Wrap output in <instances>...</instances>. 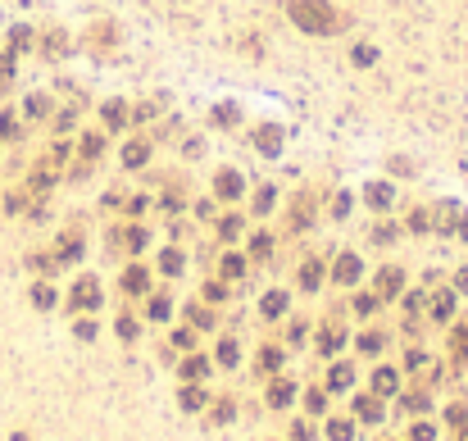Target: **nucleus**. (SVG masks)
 Masks as SVG:
<instances>
[{
    "label": "nucleus",
    "mask_w": 468,
    "mask_h": 441,
    "mask_svg": "<svg viewBox=\"0 0 468 441\" xmlns=\"http://www.w3.org/2000/svg\"><path fill=\"white\" fill-rule=\"evenodd\" d=\"M459 237H468V214H459Z\"/></svg>",
    "instance_id": "obj_54"
},
{
    "label": "nucleus",
    "mask_w": 468,
    "mask_h": 441,
    "mask_svg": "<svg viewBox=\"0 0 468 441\" xmlns=\"http://www.w3.org/2000/svg\"><path fill=\"white\" fill-rule=\"evenodd\" d=\"M246 273V255H223V277H241Z\"/></svg>",
    "instance_id": "obj_29"
},
{
    "label": "nucleus",
    "mask_w": 468,
    "mask_h": 441,
    "mask_svg": "<svg viewBox=\"0 0 468 441\" xmlns=\"http://www.w3.org/2000/svg\"><path fill=\"white\" fill-rule=\"evenodd\" d=\"M355 309H360V314H373V309H378V300H373V296H360V300H355Z\"/></svg>",
    "instance_id": "obj_51"
},
{
    "label": "nucleus",
    "mask_w": 468,
    "mask_h": 441,
    "mask_svg": "<svg viewBox=\"0 0 468 441\" xmlns=\"http://www.w3.org/2000/svg\"><path fill=\"white\" fill-rule=\"evenodd\" d=\"M260 314L264 319H282L286 314V291H269V296L260 300Z\"/></svg>",
    "instance_id": "obj_15"
},
{
    "label": "nucleus",
    "mask_w": 468,
    "mask_h": 441,
    "mask_svg": "<svg viewBox=\"0 0 468 441\" xmlns=\"http://www.w3.org/2000/svg\"><path fill=\"white\" fill-rule=\"evenodd\" d=\"M269 251H273V237H269V232H255V237H251V255H255V259H269Z\"/></svg>",
    "instance_id": "obj_27"
},
{
    "label": "nucleus",
    "mask_w": 468,
    "mask_h": 441,
    "mask_svg": "<svg viewBox=\"0 0 468 441\" xmlns=\"http://www.w3.org/2000/svg\"><path fill=\"white\" fill-rule=\"evenodd\" d=\"M205 300H228V287H223V282H205Z\"/></svg>",
    "instance_id": "obj_45"
},
{
    "label": "nucleus",
    "mask_w": 468,
    "mask_h": 441,
    "mask_svg": "<svg viewBox=\"0 0 468 441\" xmlns=\"http://www.w3.org/2000/svg\"><path fill=\"white\" fill-rule=\"evenodd\" d=\"M182 264H186L182 251H164L159 255V268H164V273H182Z\"/></svg>",
    "instance_id": "obj_25"
},
{
    "label": "nucleus",
    "mask_w": 468,
    "mask_h": 441,
    "mask_svg": "<svg viewBox=\"0 0 468 441\" xmlns=\"http://www.w3.org/2000/svg\"><path fill=\"white\" fill-rule=\"evenodd\" d=\"M341 342H346V332H337V328H327L323 337H318V355H337V351H341Z\"/></svg>",
    "instance_id": "obj_20"
},
{
    "label": "nucleus",
    "mask_w": 468,
    "mask_h": 441,
    "mask_svg": "<svg viewBox=\"0 0 468 441\" xmlns=\"http://www.w3.org/2000/svg\"><path fill=\"white\" fill-rule=\"evenodd\" d=\"M273 200H277V196H273V187H264L260 196H255V214H269V210H273Z\"/></svg>",
    "instance_id": "obj_41"
},
{
    "label": "nucleus",
    "mask_w": 468,
    "mask_h": 441,
    "mask_svg": "<svg viewBox=\"0 0 468 441\" xmlns=\"http://www.w3.org/2000/svg\"><path fill=\"white\" fill-rule=\"evenodd\" d=\"M177 400H182L186 414H196V409H205V405H209V391H205V386H196V382H186L182 391H177Z\"/></svg>",
    "instance_id": "obj_6"
},
{
    "label": "nucleus",
    "mask_w": 468,
    "mask_h": 441,
    "mask_svg": "<svg viewBox=\"0 0 468 441\" xmlns=\"http://www.w3.org/2000/svg\"><path fill=\"white\" fill-rule=\"evenodd\" d=\"M404 364H409V369H423V364H427V355H423V351H409V360H404Z\"/></svg>",
    "instance_id": "obj_52"
},
{
    "label": "nucleus",
    "mask_w": 468,
    "mask_h": 441,
    "mask_svg": "<svg viewBox=\"0 0 468 441\" xmlns=\"http://www.w3.org/2000/svg\"><path fill=\"white\" fill-rule=\"evenodd\" d=\"M350 59H355V64H373V59H378V50H373V46H355V50H350Z\"/></svg>",
    "instance_id": "obj_42"
},
{
    "label": "nucleus",
    "mask_w": 468,
    "mask_h": 441,
    "mask_svg": "<svg viewBox=\"0 0 468 441\" xmlns=\"http://www.w3.org/2000/svg\"><path fill=\"white\" fill-rule=\"evenodd\" d=\"M46 110H50V100H46V96H28V114H32V119H41Z\"/></svg>",
    "instance_id": "obj_43"
},
{
    "label": "nucleus",
    "mask_w": 468,
    "mask_h": 441,
    "mask_svg": "<svg viewBox=\"0 0 468 441\" xmlns=\"http://www.w3.org/2000/svg\"><path fill=\"white\" fill-rule=\"evenodd\" d=\"M10 41H14V50H28V46H32V28H14Z\"/></svg>",
    "instance_id": "obj_38"
},
{
    "label": "nucleus",
    "mask_w": 468,
    "mask_h": 441,
    "mask_svg": "<svg viewBox=\"0 0 468 441\" xmlns=\"http://www.w3.org/2000/svg\"><path fill=\"white\" fill-rule=\"evenodd\" d=\"M77 255H82V237H77V232H73L68 242H59V259H64V264H73Z\"/></svg>",
    "instance_id": "obj_26"
},
{
    "label": "nucleus",
    "mask_w": 468,
    "mask_h": 441,
    "mask_svg": "<svg viewBox=\"0 0 468 441\" xmlns=\"http://www.w3.org/2000/svg\"><path fill=\"white\" fill-rule=\"evenodd\" d=\"M277 364H282V346H264L260 351V369L264 373H277Z\"/></svg>",
    "instance_id": "obj_23"
},
{
    "label": "nucleus",
    "mask_w": 468,
    "mask_h": 441,
    "mask_svg": "<svg viewBox=\"0 0 468 441\" xmlns=\"http://www.w3.org/2000/svg\"><path fill=\"white\" fill-rule=\"evenodd\" d=\"M168 314H173V305H168L164 296H155V300H150V319H155V323H164Z\"/></svg>",
    "instance_id": "obj_34"
},
{
    "label": "nucleus",
    "mask_w": 468,
    "mask_h": 441,
    "mask_svg": "<svg viewBox=\"0 0 468 441\" xmlns=\"http://www.w3.org/2000/svg\"><path fill=\"white\" fill-rule=\"evenodd\" d=\"M168 342H173V346H177V351H186V346H191V328H177V332H173V337H168Z\"/></svg>",
    "instance_id": "obj_48"
},
{
    "label": "nucleus",
    "mask_w": 468,
    "mask_h": 441,
    "mask_svg": "<svg viewBox=\"0 0 468 441\" xmlns=\"http://www.w3.org/2000/svg\"><path fill=\"white\" fill-rule=\"evenodd\" d=\"M355 386V369L350 364H332L327 369V391H350Z\"/></svg>",
    "instance_id": "obj_8"
},
{
    "label": "nucleus",
    "mask_w": 468,
    "mask_h": 441,
    "mask_svg": "<svg viewBox=\"0 0 468 441\" xmlns=\"http://www.w3.org/2000/svg\"><path fill=\"white\" fill-rule=\"evenodd\" d=\"M360 273H364V264L355 259V255H341V259H337V282H341V287L360 282Z\"/></svg>",
    "instance_id": "obj_12"
},
{
    "label": "nucleus",
    "mask_w": 468,
    "mask_h": 441,
    "mask_svg": "<svg viewBox=\"0 0 468 441\" xmlns=\"http://www.w3.org/2000/svg\"><path fill=\"white\" fill-rule=\"evenodd\" d=\"M77 337H82V342H91V337H96V323H91V319H77Z\"/></svg>",
    "instance_id": "obj_47"
},
{
    "label": "nucleus",
    "mask_w": 468,
    "mask_h": 441,
    "mask_svg": "<svg viewBox=\"0 0 468 441\" xmlns=\"http://www.w3.org/2000/svg\"><path fill=\"white\" fill-rule=\"evenodd\" d=\"M291 400H295V382H291V378H273V382H269V405L273 409H286Z\"/></svg>",
    "instance_id": "obj_5"
},
{
    "label": "nucleus",
    "mask_w": 468,
    "mask_h": 441,
    "mask_svg": "<svg viewBox=\"0 0 468 441\" xmlns=\"http://www.w3.org/2000/svg\"><path fill=\"white\" fill-rule=\"evenodd\" d=\"M355 346H360L364 355H378V351H382V337H378V332H364V337H360Z\"/></svg>",
    "instance_id": "obj_36"
},
{
    "label": "nucleus",
    "mask_w": 468,
    "mask_h": 441,
    "mask_svg": "<svg viewBox=\"0 0 468 441\" xmlns=\"http://www.w3.org/2000/svg\"><path fill=\"white\" fill-rule=\"evenodd\" d=\"M73 309H96L100 305V277H77V287H73V300H68Z\"/></svg>",
    "instance_id": "obj_2"
},
{
    "label": "nucleus",
    "mask_w": 468,
    "mask_h": 441,
    "mask_svg": "<svg viewBox=\"0 0 468 441\" xmlns=\"http://www.w3.org/2000/svg\"><path fill=\"white\" fill-rule=\"evenodd\" d=\"M100 114H105L109 128H123V119H128V105H123V100H105V110H100Z\"/></svg>",
    "instance_id": "obj_21"
},
{
    "label": "nucleus",
    "mask_w": 468,
    "mask_h": 441,
    "mask_svg": "<svg viewBox=\"0 0 468 441\" xmlns=\"http://www.w3.org/2000/svg\"><path fill=\"white\" fill-rule=\"evenodd\" d=\"M255 146H260V155H277L282 150V128L277 123H260L255 128Z\"/></svg>",
    "instance_id": "obj_3"
},
{
    "label": "nucleus",
    "mask_w": 468,
    "mask_h": 441,
    "mask_svg": "<svg viewBox=\"0 0 468 441\" xmlns=\"http://www.w3.org/2000/svg\"><path fill=\"white\" fill-rule=\"evenodd\" d=\"M409 441H436V428L432 423H414V428H409Z\"/></svg>",
    "instance_id": "obj_37"
},
{
    "label": "nucleus",
    "mask_w": 468,
    "mask_h": 441,
    "mask_svg": "<svg viewBox=\"0 0 468 441\" xmlns=\"http://www.w3.org/2000/svg\"><path fill=\"white\" fill-rule=\"evenodd\" d=\"M214 123H218V128H232V123H237V105H218Z\"/></svg>",
    "instance_id": "obj_32"
},
{
    "label": "nucleus",
    "mask_w": 468,
    "mask_h": 441,
    "mask_svg": "<svg viewBox=\"0 0 468 441\" xmlns=\"http://www.w3.org/2000/svg\"><path fill=\"white\" fill-rule=\"evenodd\" d=\"M327 441H355V423L350 419H332L327 423Z\"/></svg>",
    "instance_id": "obj_19"
},
{
    "label": "nucleus",
    "mask_w": 468,
    "mask_h": 441,
    "mask_svg": "<svg viewBox=\"0 0 468 441\" xmlns=\"http://www.w3.org/2000/svg\"><path fill=\"white\" fill-rule=\"evenodd\" d=\"M450 351H455V360H468V323H464V328H455V337H450Z\"/></svg>",
    "instance_id": "obj_28"
},
{
    "label": "nucleus",
    "mask_w": 468,
    "mask_h": 441,
    "mask_svg": "<svg viewBox=\"0 0 468 441\" xmlns=\"http://www.w3.org/2000/svg\"><path fill=\"white\" fill-rule=\"evenodd\" d=\"M455 282H459V291H468V268H459V277H455Z\"/></svg>",
    "instance_id": "obj_53"
},
{
    "label": "nucleus",
    "mask_w": 468,
    "mask_h": 441,
    "mask_svg": "<svg viewBox=\"0 0 468 441\" xmlns=\"http://www.w3.org/2000/svg\"><path fill=\"white\" fill-rule=\"evenodd\" d=\"M373 391H378V396H396V391H400V373H396V369H378V373H373Z\"/></svg>",
    "instance_id": "obj_11"
},
{
    "label": "nucleus",
    "mask_w": 468,
    "mask_h": 441,
    "mask_svg": "<svg viewBox=\"0 0 468 441\" xmlns=\"http://www.w3.org/2000/svg\"><path fill=\"white\" fill-rule=\"evenodd\" d=\"M427 314H432L436 323H446L450 314H455V291H436V296H432V305H427Z\"/></svg>",
    "instance_id": "obj_10"
},
{
    "label": "nucleus",
    "mask_w": 468,
    "mask_h": 441,
    "mask_svg": "<svg viewBox=\"0 0 468 441\" xmlns=\"http://www.w3.org/2000/svg\"><path fill=\"white\" fill-rule=\"evenodd\" d=\"M391 200H396L391 182H369V205L373 210H391Z\"/></svg>",
    "instance_id": "obj_13"
},
{
    "label": "nucleus",
    "mask_w": 468,
    "mask_h": 441,
    "mask_svg": "<svg viewBox=\"0 0 468 441\" xmlns=\"http://www.w3.org/2000/svg\"><path fill=\"white\" fill-rule=\"evenodd\" d=\"M309 437H314V428H309V423H295V428H291V441H309Z\"/></svg>",
    "instance_id": "obj_49"
},
{
    "label": "nucleus",
    "mask_w": 468,
    "mask_h": 441,
    "mask_svg": "<svg viewBox=\"0 0 468 441\" xmlns=\"http://www.w3.org/2000/svg\"><path fill=\"white\" fill-rule=\"evenodd\" d=\"M191 328H214V314L205 305H191Z\"/></svg>",
    "instance_id": "obj_31"
},
{
    "label": "nucleus",
    "mask_w": 468,
    "mask_h": 441,
    "mask_svg": "<svg viewBox=\"0 0 468 441\" xmlns=\"http://www.w3.org/2000/svg\"><path fill=\"white\" fill-rule=\"evenodd\" d=\"M427 405H432V400H427V391H409V396H404V409H414V414H423Z\"/></svg>",
    "instance_id": "obj_35"
},
{
    "label": "nucleus",
    "mask_w": 468,
    "mask_h": 441,
    "mask_svg": "<svg viewBox=\"0 0 468 441\" xmlns=\"http://www.w3.org/2000/svg\"><path fill=\"white\" fill-rule=\"evenodd\" d=\"M177 378H182V382H200V378H209V355H186L182 364H177Z\"/></svg>",
    "instance_id": "obj_4"
},
{
    "label": "nucleus",
    "mask_w": 468,
    "mask_h": 441,
    "mask_svg": "<svg viewBox=\"0 0 468 441\" xmlns=\"http://www.w3.org/2000/svg\"><path fill=\"white\" fill-rule=\"evenodd\" d=\"M128 242H132V251H142V246L150 242V232H146V228H132V232H128Z\"/></svg>",
    "instance_id": "obj_46"
},
{
    "label": "nucleus",
    "mask_w": 468,
    "mask_h": 441,
    "mask_svg": "<svg viewBox=\"0 0 468 441\" xmlns=\"http://www.w3.org/2000/svg\"><path fill=\"white\" fill-rule=\"evenodd\" d=\"M146 287H150V273H146V268H128V273H123V291L146 296Z\"/></svg>",
    "instance_id": "obj_16"
},
{
    "label": "nucleus",
    "mask_w": 468,
    "mask_h": 441,
    "mask_svg": "<svg viewBox=\"0 0 468 441\" xmlns=\"http://www.w3.org/2000/svg\"><path fill=\"white\" fill-rule=\"evenodd\" d=\"M286 14H291L305 32H337L341 28V14L332 10V5H323V0H291Z\"/></svg>",
    "instance_id": "obj_1"
},
{
    "label": "nucleus",
    "mask_w": 468,
    "mask_h": 441,
    "mask_svg": "<svg viewBox=\"0 0 468 441\" xmlns=\"http://www.w3.org/2000/svg\"><path fill=\"white\" fill-rule=\"evenodd\" d=\"M332 214H337V219H341V214H350V196H337V200H332Z\"/></svg>",
    "instance_id": "obj_50"
},
{
    "label": "nucleus",
    "mask_w": 468,
    "mask_h": 441,
    "mask_svg": "<svg viewBox=\"0 0 468 441\" xmlns=\"http://www.w3.org/2000/svg\"><path fill=\"white\" fill-rule=\"evenodd\" d=\"M214 187H218V196L237 200L241 191H246V182H241V173H237V168H223V173H218V182H214Z\"/></svg>",
    "instance_id": "obj_7"
},
{
    "label": "nucleus",
    "mask_w": 468,
    "mask_h": 441,
    "mask_svg": "<svg viewBox=\"0 0 468 441\" xmlns=\"http://www.w3.org/2000/svg\"><path fill=\"white\" fill-rule=\"evenodd\" d=\"M237 232H241V219H237V214H228V219L218 223V237H237Z\"/></svg>",
    "instance_id": "obj_44"
},
{
    "label": "nucleus",
    "mask_w": 468,
    "mask_h": 441,
    "mask_svg": "<svg viewBox=\"0 0 468 441\" xmlns=\"http://www.w3.org/2000/svg\"><path fill=\"white\" fill-rule=\"evenodd\" d=\"M123 159H128L132 168H137V164H146V159H150V146H146V141H128V150H123Z\"/></svg>",
    "instance_id": "obj_24"
},
{
    "label": "nucleus",
    "mask_w": 468,
    "mask_h": 441,
    "mask_svg": "<svg viewBox=\"0 0 468 441\" xmlns=\"http://www.w3.org/2000/svg\"><path fill=\"white\" fill-rule=\"evenodd\" d=\"M355 419L382 423V400H378V396H355Z\"/></svg>",
    "instance_id": "obj_9"
},
{
    "label": "nucleus",
    "mask_w": 468,
    "mask_h": 441,
    "mask_svg": "<svg viewBox=\"0 0 468 441\" xmlns=\"http://www.w3.org/2000/svg\"><path fill=\"white\" fill-rule=\"evenodd\" d=\"M237 360H241V346L232 342V337H223V342H218V364H223V369H232Z\"/></svg>",
    "instance_id": "obj_22"
},
{
    "label": "nucleus",
    "mask_w": 468,
    "mask_h": 441,
    "mask_svg": "<svg viewBox=\"0 0 468 441\" xmlns=\"http://www.w3.org/2000/svg\"><path fill=\"white\" fill-rule=\"evenodd\" d=\"M318 282H323V264H318V259H305V264H300V287L318 291Z\"/></svg>",
    "instance_id": "obj_18"
},
{
    "label": "nucleus",
    "mask_w": 468,
    "mask_h": 441,
    "mask_svg": "<svg viewBox=\"0 0 468 441\" xmlns=\"http://www.w3.org/2000/svg\"><path fill=\"white\" fill-rule=\"evenodd\" d=\"M378 287H382V296H400L404 273H400V268H382V273H378Z\"/></svg>",
    "instance_id": "obj_17"
},
{
    "label": "nucleus",
    "mask_w": 468,
    "mask_h": 441,
    "mask_svg": "<svg viewBox=\"0 0 468 441\" xmlns=\"http://www.w3.org/2000/svg\"><path fill=\"white\" fill-rule=\"evenodd\" d=\"M119 337H123V342L137 337V319H132V314H119Z\"/></svg>",
    "instance_id": "obj_39"
},
{
    "label": "nucleus",
    "mask_w": 468,
    "mask_h": 441,
    "mask_svg": "<svg viewBox=\"0 0 468 441\" xmlns=\"http://www.w3.org/2000/svg\"><path fill=\"white\" fill-rule=\"evenodd\" d=\"M100 150H105V137H96V133H91V137H82V155H87V159H96Z\"/></svg>",
    "instance_id": "obj_33"
},
{
    "label": "nucleus",
    "mask_w": 468,
    "mask_h": 441,
    "mask_svg": "<svg viewBox=\"0 0 468 441\" xmlns=\"http://www.w3.org/2000/svg\"><path fill=\"white\" fill-rule=\"evenodd\" d=\"M232 419H237V400H232V396L214 400V409H209V423H214V428H223V423H232Z\"/></svg>",
    "instance_id": "obj_14"
},
{
    "label": "nucleus",
    "mask_w": 468,
    "mask_h": 441,
    "mask_svg": "<svg viewBox=\"0 0 468 441\" xmlns=\"http://www.w3.org/2000/svg\"><path fill=\"white\" fill-rule=\"evenodd\" d=\"M32 305H37V309H50V305H55V287L37 282V287H32Z\"/></svg>",
    "instance_id": "obj_30"
},
{
    "label": "nucleus",
    "mask_w": 468,
    "mask_h": 441,
    "mask_svg": "<svg viewBox=\"0 0 468 441\" xmlns=\"http://www.w3.org/2000/svg\"><path fill=\"white\" fill-rule=\"evenodd\" d=\"M305 405H309V414H323V409H327V391H318V386H314Z\"/></svg>",
    "instance_id": "obj_40"
}]
</instances>
